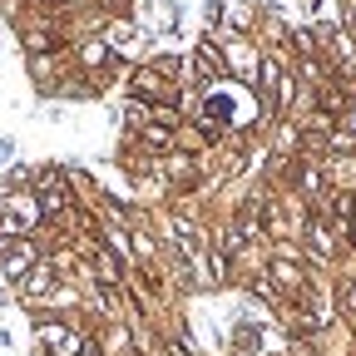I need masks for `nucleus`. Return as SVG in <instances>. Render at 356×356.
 Returning a JSON list of instances; mask_svg holds the SVG:
<instances>
[{
    "instance_id": "obj_1",
    "label": "nucleus",
    "mask_w": 356,
    "mask_h": 356,
    "mask_svg": "<svg viewBox=\"0 0 356 356\" xmlns=\"http://www.w3.org/2000/svg\"><path fill=\"white\" fill-rule=\"evenodd\" d=\"M84 332L74 317H40L30 327V356H79L84 346Z\"/></svg>"
},
{
    "instance_id": "obj_2",
    "label": "nucleus",
    "mask_w": 356,
    "mask_h": 356,
    "mask_svg": "<svg viewBox=\"0 0 356 356\" xmlns=\"http://www.w3.org/2000/svg\"><path fill=\"white\" fill-rule=\"evenodd\" d=\"M218 35V50H222V70H228V79L233 84H257V70H262V50L252 44V35H222V30H213Z\"/></svg>"
},
{
    "instance_id": "obj_3",
    "label": "nucleus",
    "mask_w": 356,
    "mask_h": 356,
    "mask_svg": "<svg viewBox=\"0 0 356 356\" xmlns=\"http://www.w3.org/2000/svg\"><path fill=\"white\" fill-rule=\"evenodd\" d=\"M129 99H144V104H173L178 95H184V84H178L173 74H163L154 60H139L129 70V89H124Z\"/></svg>"
},
{
    "instance_id": "obj_4",
    "label": "nucleus",
    "mask_w": 356,
    "mask_h": 356,
    "mask_svg": "<svg viewBox=\"0 0 356 356\" xmlns=\"http://www.w3.org/2000/svg\"><path fill=\"white\" fill-rule=\"evenodd\" d=\"M40 257H44V248H40L35 238H10V243H0V277L15 287Z\"/></svg>"
},
{
    "instance_id": "obj_5",
    "label": "nucleus",
    "mask_w": 356,
    "mask_h": 356,
    "mask_svg": "<svg viewBox=\"0 0 356 356\" xmlns=\"http://www.w3.org/2000/svg\"><path fill=\"white\" fill-rule=\"evenodd\" d=\"M213 10H218V30H222V35H252L257 20H262L257 0H218Z\"/></svg>"
},
{
    "instance_id": "obj_6",
    "label": "nucleus",
    "mask_w": 356,
    "mask_h": 356,
    "mask_svg": "<svg viewBox=\"0 0 356 356\" xmlns=\"http://www.w3.org/2000/svg\"><path fill=\"white\" fill-rule=\"evenodd\" d=\"M119 114H124V129H129V134H144V129L154 124V104L129 99V95H124V109H119Z\"/></svg>"
},
{
    "instance_id": "obj_7",
    "label": "nucleus",
    "mask_w": 356,
    "mask_h": 356,
    "mask_svg": "<svg viewBox=\"0 0 356 356\" xmlns=\"http://www.w3.org/2000/svg\"><path fill=\"white\" fill-rule=\"evenodd\" d=\"M337 307L346 312V322H356V277H351V282H341V292H337Z\"/></svg>"
},
{
    "instance_id": "obj_8",
    "label": "nucleus",
    "mask_w": 356,
    "mask_h": 356,
    "mask_svg": "<svg viewBox=\"0 0 356 356\" xmlns=\"http://www.w3.org/2000/svg\"><path fill=\"white\" fill-rule=\"evenodd\" d=\"M337 129H346V134H351V139H356V99H351V104L341 109V119H337Z\"/></svg>"
},
{
    "instance_id": "obj_9",
    "label": "nucleus",
    "mask_w": 356,
    "mask_h": 356,
    "mask_svg": "<svg viewBox=\"0 0 356 356\" xmlns=\"http://www.w3.org/2000/svg\"><path fill=\"white\" fill-rule=\"evenodd\" d=\"M6 159H15V139H0V163Z\"/></svg>"
},
{
    "instance_id": "obj_10",
    "label": "nucleus",
    "mask_w": 356,
    "mask_h": 356,
    "mask_svg": "<svg viewBox=\"0 0 356 356\" xmlns=\"http://www.w3.org/2000/svg\"><path fill=\"white\" fill-rule=\"evenodd\" d=\"M346 233H351V248H356V213H351V228H346Z\"/></svg>"
},
{
    "instance_id": "obj_11",
    "label": "nucleus",
    "mask_w": 356,
    "mask_h": 356,
    "mask_svg": "<svg viewBox=\"0 0 356 356\" xmlns=\"http://www.w3.org/2000/svg\"><path fill=\"white\" fill-rule=\"evenodd\" d=\"M351 203H356V188H351Z\"/></svg>"
}]
</instances>
